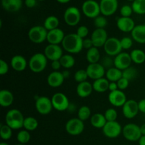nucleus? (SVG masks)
<instances>
[{"label": "nucleus", "instance_id": "obj_42", "mask_svg": "<svg viewBox=\"0 0 145 145\" xmlns=\"http://www.w3.org/2000/svg\"><path fill=\"white\" fill-rule=\"evenodd\" d=\"M93 24L96 28H105V27L108 24V21L106 16L103 15H99V16L93 19Z\"/></svg>", "mask_w": 145, "mask_h": 145}, {"label": "nucleus", "instance_id": "obj_52", "mask_svg": "<svg viewBox=\"0 0 145 145\" xmlns=\"http://www.w3.org/2000/svg\"><path fill=\"white\" fill-rule=\"evenodd\" d=\"M51 67H52V69H53L54 71H58L59 69H60L62 65H61V63L60 62H59V60H55V61H52V63H51Z\"/></svg>", "mask_w": 145, "mask_h": 145}, {"label": "nucleus", "instance_id": "obj_13", "mask_svg": "<svg viewBox=\"0 0 145 145\" xmlns=\"http://www.w3.org/2000/svg\"><path fill=\"white\" fill-rule=\"evenodd\" d=\"M63 48L59 45H52L49 44L44 49V55L47 59L51 62L55 60H59L63 55Z\"/></svg>", "mask_w": 145, "mask_h": 145}, {"label": "nucleus", "instance_id": "obj_6", "mask_svg": "<svg viewBox=\"0 0 145 145\" xmlns=\"http://www.w3.org/2000/svg\"><path fill=\"white\" fill-rule=\"evenodd\" d=\"M106 55L110 57H116L118 54L122 52L121 43H120V40L116 37H111L108 38L103 46Z\"/></svg>", "mask_w": 145, "mask_h": 145}, {"label": "nucleus", "instance_id": "obj_28", "mask_svg": "<svg viewBox=\"0 0 145 145\" xmlns=\"http://www.w3.org/2000/svg\"><path fill=\"white\" fill-rule=\"evenodd\" d=\"M109 84H110V82L106 78L103 77L96 79L92 84L93 91L98 92V93H104L108 90Z\"/></svg>", "mask_w": 145, "mask_h": 145}, {"label": "nucleus", "instance_id": "obj_27", "mask_svg": "<svg viewBox=\"0 0 145 145\" xmlns=\"http://www.w3.org/2000/svg\"><path fill=\"white\" fill-rule=\"evenodd\" d=\"M14 98L13 93L8 89H2L0 91V105L3 108L9 107L12 105Z\"/></svg>", "mask_w": 145, "mask_h": 145}, {"label": "nucleus", "instance_id": "obj_36", "mask_svg": "<svg viewBox=\"0 0 145 145\" xmlns=\"http://www.w3.org/2000/svg\"><path fill=\"white\" fill-rule=\"evenodd\" d=\"M131 6L134 13L139 15L145 14V0H135Z\"/></svg>", "mask_w": 145, "mask_h": 145}, {"label": "nucleus", "instance_id": "obj_4", "mask_svg": "<svg viewBox=\"0 0 145 145\" xmlns=\"http://www.w3.org/2000/svg\"><path fill=\"white\" fill-rule=\"evenodd\" d=\"M48 32V30L43 25H34L28 31V36L32 42L40 44L47 40Z\"/></svg>", "mask_w": 145, "mask_h": 145}, {"label": "nucleus", "instance_id": "obj_38", "mask_svg": "<svg viewBox=\"0 0 145 145\" xmlns=\"http://www.w3.org/2000/svg\"><path fill=\"white\" fill-rule=\"evenodd\" d=\"M16 139L19 144H25L31 140V135L30 132L26 130H21L18 133Z\"/></svg>", "mask_w": 145, "mask_h": 145}, {"label": "nucleus", "instance_id": "obj_46", "mask_svg": "<svg viewBox=\"0 0 145 145\" xmlns=\"http://www.w3.org/2000/svg\"><path fill=\"white\" fill-rule=\"evenodd\" d=\"M120 13L121 16L130 17L133 13V8H132V6L127 5V4L123 5V7L120 8Z\"/></svg>", "mask_w": 145, "mask_h": 145}, {"label": "nucleus", "instance_id": "obj_43", "mask_svg": "<svg viewBox=\"0 0 145 145\" xmlns=\"http://www.w3.org/2000/svg\"><path fill=\"white\" fill-rule=\"evenodd\" d=\"M104 116L107 122L116 121L118 118V112L116 111V109L110 108L105 111Z\"/></svg>", "mask_w": 145, "mask_h": 145}, {"label": "nucleus", "instance_id": "obj_1", "mask_svg": "<svg viewBox=\"0 0 145 145\" xmlns=\"http://www.w3.org/2000/svg\"><path fill=\"white\" fill-rule=\"evenodd\" d=\"M64 50L69 54H77L83 49V39L76 33H69L65 35L62 42Z\"/></svg>", "mask_w": 145, "mask_h": 145}, {"label": "nucleus", "instance_id": "obj_51", "mask_svg": "<svg viewBox=\"0 0 145 145\" xmlns=\"http://www.w3.org/2000/svg\"><path fill=\"white\" fill-rule=\"evenodd\" d=\"M24 4L26 7L32 8L36 6L37 0H24Z\"/></svg>", "mask_w": 145, "mask_h": 145}, {"label": "nucleus", "instance_id": "obj_16", "mask_svg": "<svg viewBox=\"0 0 145 145\" xmlns=\"http://www.w3.org/2000/svg\"><path fill=\"white\" fill-rule=\"evenodd\" d=\"M86 72L88 74L89 78L96 80V79H101L106 75V69L103 67L101 63H93L89 64L86 69Z\"/></svg>", "mask_w": 145, "mask_h": 145}, {"label": "nucleus", "instance_id": "obj_19", "mask_svg": "<svg viewBox=\"0 0 145 145\" xmlns=\"http://www.w3.org/2000/svg\"><path fill=\"white\" fill-rule=\"evenodd\" d=\"M127 101L125 93L120 89L110 92L108 95V101L115 107H123Z\"/></svg>", "mask_w": 145, "mask_h": 145}, {"label": "nucleus", "instance_id": "obj_63", "mask_svg": "<svg viewBox=\"0 0 145 145\" xmlns=\"http://www.w3.org/2000/svg\"><path fill=\"white\" fill-rule=\"evenodd\" d=\"M16 145H25V144H16Z\"/></svg>", "mask_w": 145, "mask_h": 145}, {"label": "nucleus", "instance_id": "obj_29", "mask_svg": "<svg viewBox=\"0 0 145 145\" xmlns=\"http://www.w3.org/2000/svg\"><path fill=\"white\" fill-rule=\"evenodd\" d=\"M90 122L93 127H96V128L103 129V127L107 123V120L105 118L104 114L97 113L91 116L90 118Z\"/></svg>", "mask_w": 145, "mask_h": 145}, {"label": "nucleus", "instance_id": "obj_33", "mask_svg": "<svg viewBox=\"0 0 145 145\" xmlns=\"http://www.w3.org/2000/svg\"><path fill=\"white\" fill-rule=\"evenodd\" d=\"M59 21L55 16H49L45 19L43 23V26L48 30V31L57 28L59 26Z\"/></svg>", "mask_w": 145, "mask_h": 145}, {"label": "nucleus", "instance_id": "obj_56", "mask_svg": "<svg viewBox=\"0 0 145 145\" xmlns=\"http://www.w3.org/2000/svg\"><path fill=\"white\" fill-rule=\"evenodd\" d=\"M139 145H145V136L142 135L139 140Z\"/></svg>", "mask_w": 145, "mask_h": 145}, {"label": "nucleus", "instance_id": "obj_45", "mask_svg": "<svg viewBox=\"0 0 145 145\" xmlns=\"http://www.w3.org/2000/svg\"><path fill=\"white\" fill-rule=\"evenodd\" d=\"M133 38L130 37H123L122 39H120V43L123 50H128L133 46Z\"/></svg>", "mask_w": 145, "mask_h": 145}, {"label": "nucleus", "instance_id": "obj_7", "mask_svg": "<svg viewBox=\"0 0 145 145\" xmlns=\"http://www.w3.org/2000/svg\"><path fill=\"white\" fill-rule=\"evenodd\" d=\"M81 20V12L76 7H69L64 13V21L69 26H76Z\"/></svg>", "mask_w": 145, "mask_h": 145}, {"label": "nucleus", "instance_id": "obj_30", "mask_svg": "<svg viewBox=\"0 0 145 145\" xmlns=\"http://www.w3.org/2000/svg\"><path fill=\"white\" fill-rule=\"evenodd\" d=\"M106 76L110 82H117L123 77V71L113 67L106 70Z\"/></svg>", "mask_w": 145, "mask_h": 145}, {"label": "nucleus", "instance_id": "obj_23", "mask_svg": "<svg viewBox=\"0 0 145 145\" xmlns=\"http://www.w3.org/2000/svg\"><path fill=\"white\" fill-rule=\"evenodd\" d=\"M1 2L3 8L11 13L17 12L23 6V0H1Z\"/></svg>", "mask_w": 145, "mask_h": 145}, {"label": "nucleus", "instance_id": "obj_18", "mask_svg": "<svg viewBox=\"0 0 145 145\" xmlns=\"http://www.w3.org/2000/svg\"><path fill=\"white\" fill-rule=\"evenodd\" d=\"M132 62L130 54L125 52H120L114 58V67L121 71L130 67Z\"/></svg>", "mask_w": 145, "mask_h": 145}, {"label": "nucleus", "instance_id": "obj_40", "mask_svg": "<svg viewBox=\"0 0 145 145\" xmlns=\"http://www.w3.org/2000/svg\"><path fill=\"white\" fill-rule=\"evenodd\" d=\"M12 129L7 124L1 125L0 127V136L4 140H8L12 137Z\"/></svg>", "mask_w": 145, "mask_h": 145}, {"label": "nucleus", "instance_id": "obj_39", "mask_svg": "<svg viewBox=\"0 0 145 145\" xmlns=\"http://www.w3.org/2000/svg\"><path fill=\"white\" fill-rule=\"evenodd\" d=\"M137 74H138L137 69L133 67L130 66V67L127 68L123 71V77L125 78L126 79L130 82V81L133 80L137 77Z\"/></svg>", "mask_w": 145, "mask_h": 145}, {"label": "nucleus", "instance_id": "obj_22", "mask_svg": "<svg viewBox=\"0 0 145 145\" xmlns=\"http://www.w3.org/2000/svg\"><path fill=\"white\" fill-rule=\"evenodd\" d=\"M65 79L62 72L59 71H53L48 76L47 82L50 87L57 88L63 84Z\"/></svg>", "mask_w": 145, "mask_h": 145}, {"label": "nucleus", "instance_id": "obj_47", "mask_svg": "<svg viewBox=\"0 0 145 145\" xmlns=\"http://www.w3.org/2000/svg\"><path fill=\"white\" fill-rule=\"evenodd\" d=\"M89 30L87 26L86 25H80L79 28L76 30V33L79 35L80 38H82V39H84L86 38L88 35H89Z\"/></svg>", "mask_w": 145, "mask_h": 145}, {"label": "nucleus", "instance_id": "obj_11", "mask_svg": "<svg viewBox=\"0 0 145 145\" xmlns=\"http://www.w3.org/2000/svg\"><path fill=\"white\" fill-rule=\"evenodd\" d=\"M103 133L106 137L110 139L117 138L123 132L121 125L117 121L107 122L102 129Z\"/></svg>", "mask_w": 145, "mask_h": 145}, {"label": "nucleus", "instance_id": "obj_8", "mask_svg": "<svg viewBox=\"0 0 145 145\" xmlns=\"http://www.w3.org/2000/svg\"><path fill=\"white\" fill-rule=\"evenodd\" d=\"M53 108L57 111H65L69 109L70 103L67 96L63 93L57 92L51 98Z\"/></svg>", "mask_w": 145, "mask_h": 145}, {"label": "nucleus", "instance_id": "obj_17", "mask_svg": "<svg viewBox=\"0 0 145 145\" xmlns=\"http://www.w3.org/2000/svg\"><path fill=\"white\" fill-rule=\"evenodd\" d=\"M108 38V33L105 28H96L91 36L93 47L97 48L104 46Z\"/></svg>", "mask_w": 145, "mask_h": 145}, {"label": "nucleus", "instance_id": "obj_59", "mask_svg": "<svg viewBox=\"0 0 145 145\" xmlns=\"http://www.w3.org/2000/svg\"><path fill=\"white\" fill-rule=\"evenodd\" d=\"M0 145H9V144H7V142H1L0 143Z\"/></svg>", "mask_w": 145, "mask_h": 145}, {"label": "nucleus", "instance_id": "obj_3", "mask_svg": "<svg viewBox=\"0 0 145 145\" xmlns=\"http://www.w3.org/2000/svg\"><path fill=\"white\" fill-rule=\"evenodd\" d=\"M48 65V59L44 53L38 52L31 56L28 61V67L34 73H40L44 71Z\"/></svg>", "mask_w": 145, "mask_h": 145}, {"label": "nucleus", "instance_id": "obj_24", "mask_svg": "<svg viewBox=\"0 0 145 145\" xmlns=\"http://www.w3.org/2000/svg\"><path fill=\"white\" fill-rule=\"evenodd\" d=\"M28 62L25 58L21 55H14L11 59V66L16 72H22L27 67Z\"/></svg>", "mask_w": 145, "mask_h": 145}, {"label": "nucleus", "instance_id": "obj_9", "mask_svg": "<svg viewBox=\"0 0 145 145\" xmlns=\"http://www.w3.org/2000/svg\"><path fill=\"white\" fill-rule=\"evenodd\" d=\"M82 11L87 18L94 19L101 14L100 4L96 1H85L82 4Z\"/></svg>", "mask_w": 145, "mask_h": 145}, {"label": "nucleus", "instance_id": "obj_32", "mask_svg": "<svg viewBox=\"0 0 145 145\" xmlns=\"http://www.w3.org/2000/svg\"><path fill=\"white\" fill-rule=\"evenodd\" d=\"M132 61L137 65H141L145 62V52L142 50L135 49L130 52Z\"/></svg>", "mask_w": 145, "mask_h": 145}, {"label": "nucleus", "instance_id": "obj_20", "mask_svg": "<svg viewBox=\"0 0 145 145\" xmlns=\"http://www.w3.org/2000/svg\"><path fill=\"white\" fill-rule=\"evenodd\" d=\"M117 28L124 33H131L135 27V23L131 17H120L116 21Z\"/></svg>", "mask_w": 145, "mask_h": 145}, {"label": "nucleus", "instance_id": "obj_14", "mask_svg": "<svg viewBox=\"0 0 145 145\" xmlns=\"http://www.w3.org/2000/svg\"><path fill=\"white\" fill-rule=\"evenodd\" d=\"M139 111L138 102L133 99H130L125 102L122 107L123 114L126 118L133 119L137 116Z\"/></svg>", "mask_w": 145, "mask_h": 145}, {"label": "nucleus", "instance_id": "obj_37", "mask_svg": "<svg viewBox=\"0 0 145 145\" xmlns=\"http://www.w3.org/2000/svg\"><path fill=\"white\" fill-rule=\"evenodd\" d=\"M91 110L90 108L87 106H82L79 108L78 110V118H79L82 121H85L91 117Z\"/></svg>", "mask_w": 145, "mask_h": 145}, {"label": "nucleus", "instance_id": "obj_50", "mask_svg": "<svg viewBox=\"0 0 145 145\" xmlns=\"http://www.w3.org/2000/svg\"><path fill=\"white\" fill-rule=\"evenodd\" d=\"M93 42H92L91 38H84L83 39V48L89 50L90 48H93Z\"/></svg>", "mask_w": 145, "mask_h": 145}, {"label": "nucleus", "instance_id": "obj_55", "mask_svg": "<svg viewBox=\"0 0 145 145\" xmlns=\"http://www.w3.org/2000/svg\"><path fill=\"white\" fill-rule=\"evenodd\" d=\"M62 73V74H63L65 79H67V78L69 77V74H70V73H69V72L67 70V69H65V70H64Z\"/></svg>", "mask_w": 145, "mask_h": 145}, {"label": "nucleus", "instance_id": "obj_12", "mask_svg": "<svg viewBox=\"0 0 145 145\" xmlns=\"http://www.w3.org/2000/svg\"><path fill=\"white\" fill-rule=\"evenodd\" d=\"M35 108L39 114L46 116L53 109L52 101L47 96H39L35 100Z\"/></svg>", "mask_w": 145, "mask_h": 145}, {"label": "nucleus", "instance_id": "obj_31", "mask_svg": "<svg viewBox=\"0 0 145 145\" xmlns=\"http://www.w3.org/2000/svg\"><path fill=\"white\" fill-rule=\"evenodd\" d=\"M86 58L89 64L98 63L101 59V55L99 49L96 47H93L88 50L86 52Z\"/></svg>", "mask_w": 145, "mask_h": 145}, {"label": "nucleus", "instance_id": "obj_2", "mask_svg": "<svg viewBox=\"0 0 145 145\" xmlns=\"http://www.w3.org/2000/svg\"><path fill=\"white\" fill-rule=\"evenodd\" d=\"M24 118L23 113L18 109H11L7 113L5 122L12 130H20L24 127Z\"/></svg>", "mask_w": 145, "mask_h": 145}, {"label": "nucleus", "instance_id": "obj_41", "mask_svg": "<svg viewBox=\"0 0 145 145\" xmlns=\"http://www.w3.org/2000/svg\"><path fill=\"white\" fill-rule=\"evenodd\" d=\"M89 76L86 69H79L74 74V80L78 83L87 81Z\"/></svg>", "mask_w": 145, "mask_h": 145}, {"label": "nucleus", "instance_id": "obj_49", "mask_svg": "<svg viewBox=\"0 0 145 145\" xmlns=\"http://www.w3.org/2000/svg\"><path fill=\"white\" fill-rule=\"evenodd\" d=\"M9 67L7 62L4 59H0V75L3 76L8 73Z\"/></svg>", "mask_w": 145, "mask_h": 145}, {"label": "nucleus", "instance_id": "obj_57", "mask_svg": "<svg viewBox=\"0 0 145 145\" xmlns=\"http://www.w3.org/2000/svg\"><path fill=\"white\" fill-rule=\"evenodd\" d=\"M140 130H141L142 135L145 136V123H144V124H142L140 126Z\"/></svg>", "mask_w": 145, "mask_h": 145}, {"label": "nucleus", "instance_id": "obj_58", "mask_svg": "<svg viewBox=\"0 0 145 145\" xmlns=\"http://www.w3.org/2000/svg\"><path fill=\"white\" fill-rule=\"evenodd\" d=\"M71 0H57V1L60 4H67V3L69 2Z\"/></svg>", "mask_w": 145, "mask_h": 145}, {"label": "nucleus", "instance_id": "obj_34", "mask_svg": "<svg viewBox=\"0 0 145 145\" xmlns=\"http://www.w3.org/2000/svg\"><path fill=\"white\" fill-rule=\"evenodd\" d=\"M38 127V121L36 118L32 116L25 118L24 122V128L28 131L31 132L36 130Z\"/></svg>", "mask_w": 145, "mask_h": 145}, {"label": "nucleus", "instance_id": "obj_53", "mask_svg": "<svg viewBox=\"0 0 145 145\" xmlns=\"http://www.w3.org/2000/svg\"><path fill=\"white\" fill-rule=\"evenodd\" d=\"M138 106L140 111L145 114V99H142L138 102Z\"/></svg>", "mask_w": 145, "mask_h": 145}, {"label": "nucleus", "instance_id": "obj_5", "mask_svg": "<svg viewBox=\"0 0 145 145\" xmlns=\"http://www.w3.org/2000/svg\"><path fill=\"white\" fill-rule=\"evenodd\" d=\"M123 137L130 142L139 141L142 136L140 130V126L135 123H128L123 127Z\"/></svg>", "mask_w": 145, "mask_h": 145}, {"label": "nucleus", "instance_id": "obj_62", "mask_svg": "<svg viewBox=\"0 0 145 145\" xmlns=\"http://www.w3.org/2000/svg\"><path fill=\"white\" fill-rule=\"evenodd\" d=\"M86 1H96V0H86Z\"/></svg>", "mask_w": 145, "mask_h": 145}, {"label": "nucleus", "instance_id": "obj_48", "mask_svg": "<svg viewBox=\"0 0 145 145\" xmlns=\"http://www.w3.org/2000/svg\"><path fill=\"white\" fill-rule=\"evenodd\" d=\"M129 84H130V81L126 79L125 78L122 77L121 79H119L118 81L117 82V84L118 86V89L120 90L123 91L125 89H127L129 86Z\"/></svg>", "mask_w": 145, "mask_h": 145}, {"label": "nucleus", "instance_id": "obj_21", "mask_svg": "<svg viewBox=\"0 0 145 145\" xmlns=\"http://www.w3.org/2000/svg\"><path fill=\"white\" fill-rule=\"evenodd\" d=\"M65 36V34L62 29L59 28H55L48 32L47 41L52 45H59L60 43L62 44Z\"/></svg>", "mask_w": 145, "mask_h": 145}, {"label": "nucleus", "instance_id": "obj_15", "mask_svg": "<svg viewBox=\"0 0 145 145\" xmlns=\"http://www.w3.org/2000/svg\"><path fill=\"white\" fill-rule=\"evenodd\" d=\"M101 14L104 16H110L117 11L118 8V0H101Z\"/></svg>", "mask_w": 145, "mask_h": 145}, {"label": "nucleus", "instance_id": "obj_35", "mask_svg": "<svg viewBox=\"0 0 145 145\" xmlns=\"http://www.w3.org/2000/svg\"><path fill=\"white\" fill-rule=\"evenodd\" d=\"M59 62H60L62 67L65 68V69H71L75 65L74 57L70 54H66V55H62V57L59 59Z\"/></svg>", "mask_w": 145, "mask_h": 145}, {"label": "nucleus", "instance_id": "obj_60", "mask_svg": "<svg viewBox=\"0 0 145 145\" xmlns=\"http://www.w3.org/2000/svg\"><path fill=\"white\" fill-rule=\"evenodd\" d=\"M127 1H133H133H134L135 0H127Z\"/></svg>", "mask_w": 145, "mask_h": 145}, {"label": "nucleus", "instance_id": "obj_44", "mask_svg": "<svg viewBox=\"0 0 145 145\" xmlns=\"http://www.w3.org/2000/svg\"><path fill=\"white\" fill-rule=\"evenodd\" d=\"M102 65H103V67L105 69H110L114 67V59H112V57L108 55H106V56L103 57L102 58L101 62Z\"/></svg>", "mask_w": 145, "mask_h": 145}, {"label": "nucleus", "instance_id": "obj_10", "mask_svg": "<svg viewBox=\"0 0 145 145\" xmlns=\"http://www.w3.org/2000/svg\"><path fill=\"white\" fill-rule=\"evenodd\" d=\"M84 130V121L78 118H74L68 120L65 125V130L69 135L72 136L79 135Z\"/></svg>", "mask_w": 145, "mask_h": 145}, {"label": "nucleus", "instance_id": "obj_61", "mask_svg": "<svg viewBox=\"0 0 145 145\" xmlns=\"http://www.w3.org/2000/svg\"><path fill=\"white\" fill-rule=\"evenodd\" d=\"M37 1H45V0H37Z\"/></svg>", "mask_w": 145, "mask_h": 145}, {"label": "nucleus", "instance_id": "obj_26", "mask_svg": "<svg viewBox=\"0 0 145 145\" xmlns=\"http://www.w3.org/2000/svg\"><path fill=\"white\" fill-rule=\"evenodd\" d=\"M132 38L138 43H145V24L136 25L131 32Z\"/></svg>", "mask_w": 145, "mask_h": 145}, {"label": "nucleus", "instance_id": "obj_54", "mask_svg": "<svg viewBox=\"0 0 145 145\" xmlns=\"http://www.w3.org/2000/svg\"><path fill=\"white\" fill-rule=\"evenodd\" d=\"M108 90L110 91V92L118 90V86L117 82H110V84H109Z\"/></svg>", "mask_w": 145, "mask_h": 145}, {"label": "nucleus", "instance_id": "obj_25", "mask_svg": "<svg viewBox=\"0 0 145 145\" xmlns=\"http://www.w3.org/2000/svg\"><path fill=\"white\" fill-rule=\"evenodd\" d=\"M93 91V84L88 81L79 83L76 89V93L80 98H87L91 94Z\"/></svg>", "mask_w": 145, "mask_h": 145}]
</instances>
